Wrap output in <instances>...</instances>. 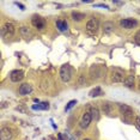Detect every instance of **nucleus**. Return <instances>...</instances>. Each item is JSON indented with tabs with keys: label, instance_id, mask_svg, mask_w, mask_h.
<instances>
[{
	"label": "nucleus",
	"instance_id": "15",
	"mask_svg": "<svg viewBox=\"0 0 140 140\" xmlns=\"http://www.w3.org/2000/svg\"><path fill=\"white\" fill-rule=\"evenodd\" d=\"M56 28H58V30L59 31H66L67 28H68V24H67L66 20H63V19H58L56 20Z\"/></svg>",
	"mask_w": 140,
	"mask_h": 140
},
{
	"label": "nucleus",
	"instance_id": "9",
	"mask_svg": "<svg viewBox=\"0 0 140 140\" xmlns=\"http://www.w3.org/2000/svg\"><path fill=\"white\" fill-rule=\"evenodd\" d=\"M100 68H101V66H93L91 68V77H92V79H100V78H102L104 76V72H105V68H103V70H101L100 71Z\"/></svg>",
	"mask_w": 140,
	"mask_h": 140
},
{
	"label": "nucleus",
	"instance_id": "22",
	"mask_svg": "<svg viewBox=\"0 0 140 140\" xmlns=\"http://www.w3.org/2000/svg\"><path fill=\"white\" fill-rule=\"evenodd\" d=\"M76 104H77V101H76V100L70 101V102L67 103V105H66V107H65V111H68V110H70V109H72V108H73L74 105H76Z\"/></svg>",
	"mask_w": 140,
	"mask_h": 140
},
{
	"label": "nucleus",
	"instance_id": "30",
	"mask_svg": "<svg viewBox=\"0 0 140 140\" xmlns=\"http://www.w3.org/2000/svg\"><path fill=\"white\" fill-rule=\"evenodd\" d=\"M138 90L140 91V79H139V84H138Z\"/></svg>",
	"mask_w": 140,
	"mask_h": 140
},
{
	"label": "nucleus",
	"instance_id": "18",
	"mask_svg": "<svg viewBox=\"0 0 140 140\" xmlns=\"http://www.w3.org/2000/svg\"><path fill=\"white\" fill-rule=\"evenodd\" d=\"M113 30H114V23L113 22H104L103 23V31L105 34H110L113 33Z\"/></svg>",
	"mask_w": 140,
	"mask_h": 140
},
{
	"label": "nucleus",
	"instance_id": "19",
	"mask_svg": "<svg viewBox=\"0 0 140 140\" xmlns=\"http://www.w3.org/2000/svg\"><path fill=\"white\" fill-rule=\"evenodd\" d=\"M34 110H48L49 109V103L48 102H41L37 105H33Z\"/></svg>",
	"mask_w": 140,
	"mask_h": 140
},
{
	"label": "nucleus",
	"instance_id": "8",
	"mask_svg": "<svg viewBox=\"0 0 140 140\" xmlns=\"http://www.w3.org/2000/svg\"><path fill=\"white\" fill-rule=\"evenodd\" d=\"M136 24H138V22H136L135 19H132V18H125V19H122V20H120L121 28H125V29H132Z\"/></svg>",
	"mask_w": 140,
	"mask_h": 140
},
{
	"label": "nucleus",
	"instance_id": "7",
	"mask_svg": "<svg viewBox=\"0 0 140 140\" xmlns=\"http://www.w3.org/2000/svg\"><path fill=\"white\" fill-rule=\"evenodd\" d=\"M98 28H100V22L96 18H91L86 23V30L90 31V33H96Z\"/></svg>",
	"mask_w": 140,
	"mask_h": 140
},
{
	"label": "nucleus",
	"instance_id": "20",
	"mask_svg": "<svg viewBox=\"0 0 140 140\" xmlns=\"http://www.w3.org/2000/svg\"><path fill=\"white\" fill-rule=\"evenodd\" d=\"M90 113H91V116H92V120H98L100 119V111H98V108L96 107H90Z\"/></svg>",
	"mask_w": 140,
	"mask_h": 140
},
{
	"label": "nucleus",
	"instance_id": "2",
	"mask_svg": "<svg viewBox=\"0 0 140 140\" xmlns=\"http://www.w3.org/2000/svg\"><path fill=\"white\" fill-rule=\"evenodd\" d=\"M125 71L120 68V67H114L111 70L110 73V79L113 83H121L125 80Z\"/></svg>",
	"mask_w": 140,
	"mask_h": 140
},
{
	"label": "nucleus",
	"instance_id": "10",
	"mask_svg": "<svg viewBox=\"0 0 140 140\" xmlns=\"http://www.w3.org/2000/svg\"><path fill=\"white\" fill-rule=\"evenodd\" d=\"M23 78H24V72L20 70H16L10 74V79L13 83H18V81L23 80Z\"/></svg>",
	"mask_w": 140,
	"mask_h": 140
},
{
	"label": "nucleus",
	"instance_id": "6",
	"mask_svg": "<svg viewBox=\"0 0 140 140\" xmlns=\"http://www.w3.org/2000/svg\"><path fill=\"white\" fill-rule=\"evenodd\" d=\"M31 23L35 28H37L38 30H42L46 26V19L40 17V16H34L31 18Z\"/></svg>",
	"mask_w": 140,
	"mask_h": 140
},
{
	"label": "nucleus",
	"instance_id": "14",
	"mask_svg": "<svg viewBox=\"0 0 140 140\" xmlns=\"http://www.w3.org/2000/svg\"><path fill=\"white\" fill-rule=\"evenodd\" d=\"M134 76H133L132 73L131 74H128L127 77L125 78V80H123V83H125V86H127V88H129V89H133L134 88Z\"/></svg>",
	"mask_w": 140,
	"mask_h": 140
},
{
	"label": "nucleus",
	"instance_id": "25",
	"mask_svg": "<svg viewBox=\"0 0 140 140\" xmlns=\"http://www.w3.org/2000/svg\"><path fill=\"white\" fill-rule=\"evenodd\" d=\"M16 5H17V6H18V7L20 8L22 11H24V10H25V6H24L23 4H20V3H16Z\"/></svg>",
	"mask_w": 140,
	"mask_h": 140
},
{
	"label": "nucleus",
	"instance_id": "12",
	"mask_svg": "<svg viewBox=\"0 0 140 140\" xmlns=\"http://www.w3.org/2000/svg\"><path fill=\"white\" fill-rule=\"evenodd\" d=\"M12 138L11 129L8 127H1L0 131V140H10Z\"/></svg>",
	"mask_w": 140,
	"mask_h": 140
},
{
	"label": "nucleus",
	"instance_id": "31",
	"mask_svg": "<svg viewBox=\"0 0 140 140\" xmlns=\"http://www.w3.org/2000/svg\"><path fill=\"white\" fill-rule=\"evenodd\" d=\"M84 140H90V139H84Z\"/></svg>",
	"mask_w": 140,
	"mask_h": 140
},
{
	"label": "nucleus",
	"instance_id": "28",
	"mask_svg": "<svg viewBox=\"0 0 140 140\" xmlns=\"http://www.w3.org/2000/svg\"><path fill=\"white\" fill-rule=\"evenodd\" d=\"M113 3H114L115 5H119V6H122V5L125 4V3H123V1H113Z\"/></svg>",
	"mask_w": 140,
	"mask_h": 140
},
{
	"label": "nucleus",
	"instance_id": "16",
	"mask_svg": "<svg viewBox=\"0 0 140 140\" xmlns=\"http://www.w3.org/2000/svg\"><path fill=\"white\" fill-rule=\"evenodd\" d=\"M103 95H104V92L100 86H96L95 89H92L91 91H90V93H89L90 97H100V96H103Z\"/></svg>",
	"mask_w": 140,
	"mask_h": 140
},
{
	"label": "nucleus",
	"instance_id": "11",
	"mask_svg": "<svg viewBox=\"0 0 140 140\" xmlns=\"http://www.w3.org/2000/svg\"><path fill=\"white\" fill-rule=\"evenodd\" d=\"M31 91H33V86H31L30 84H28V83L22 84L20 86H19V89H18V93L20 95V96L29 95V93H31Z\"/></svg>",
	"mask_w": 140,
	"mask_h": 140
},
{
	"label": "nucleus",
	"instance_id": "4",
	"mask_svg": "<svg viewBox=\"0 0 140 140\" xmlns=\"http://www.w3.org/2000/svg\"><path fill=\"white\" fill-rule=\"evenodd\" d=\"M117 108H119L120 114H122L123 116H133V114H134L133 109L129 107V105H127V104L117 103Z\"/></svg>",
	"mask_w": 140,
	"mask_h": 140
},
{
	"label": "nucleus",
	"instance_id": "27",
	"mask_svg": "<svg viewBox=\"0 0 140 140\" xmlns=\"http://www.w3.org/2000/svg\"><path fill=\"white\" fill-rule=\"evenodd\" d=\"M135 122H136V123H135V126H136V127H138V129H139V131H140V119H139V117H136Z\"/></svg>",
	"mask_w": 140,
	"mask_h": 140
},
{
	"label": "nucleus",
	"instance_id": "26",
	"mask_svg": "<svg viewBox=\"0 0 140 140\" xmlns=\"http://www.w3.org/2000/svg\"><path fill=\"white\" fill-rule=\"evenodd\" d=\"M96 7H103V8H109L108 7V5H104V4H96L95 5Z\"/></svg>",
	"mask_w": 140,
	"mask_h": 140
},
{
	"label": "nucleus",
	"instance_id": "29",
	"mask_svg": "<svg viewBox=\"0 0 140 140\" xmlns=\"http://www.w3.org/2000/svg\"><path fill=\"white\" fill-rule=\"evenodd\" d=\"M34 102H35V103H41L38 98H34Z\"/></svg>",
	"mask_w": 140,
	"mask_h": 140
},
{
	"label": "nucleus",
	"instance_id": "1",
	"mask_svg": "<svg viewBox=\"0 0 140 140\" xmlns=\"http://www.w3.org/2000/svg\"><path fill=\"white\" fill-rule=\"evenodd\" d=\"M60 78L63 83H68L71 80V78L73 76V68L70 66V65H62L60 67Z\"/></svg>",
	"mask_w": 140,
	"mask_h": 140
},
{
	"label": "nucleus",
	"instance_id": "21",
	"mask_svg": "<svg viewBox=\"0 0 140 140\" xmlns=\"http://www.w3.org/2000/svg\"><path fill=\"white\" fill-rule=\"evenodd\" d=\"M19 34H20L23 37L31 36V31H30V29L28 26H20V28H19Z\"/></svg>",
	"mask_w": 140,
	"mask_h": 140
},
{
	"label": "nucleus",
	"instance_id": "23",
	"mask_svg": "<svg viewBox=\"0 0 140 140\" xmlns=\"http://www.w3.org/2000/svg\"><path fill=\"white\" fill-rule=\"evenodd\" d=\"M134 41H135V43L138 46H140V30H138L135 33V35H134Z\"/></svg>",
	"mask_w": 140,
	"mask_h": 140
},
{
	"label": "nucleus",
	"instance_id": "13",
	"mask_svg": "<svg viewBox=\"0 0 140 140\" xmlns=\"http://www.w3.org/2000/svg\"><path fill=\"white\" fill-rule=\"evenodd\" d=\"M102 110L104 111V114L107 115H113L114 114V105L109 102H105V103H102Z\"/></svg>",
	"mask_w": 140,
	"mask_h": 140
},
{
	"label": "nucleus",
	"instance_id": "17",
	"mask_svg": "<svg viewBox=\"0 0 140 140\" xmlns=\"http://www.w3.org/2000/svg\"><path fill=\"white\" fill-rule=\"evenodd\" d=\"M71 17H72V19L76 20V22H80V20H83V19L85 18V13H81V12H78V11H73L72 13H71Z\"/></svg>",
	"mask_w": 140,
	"mask_h": 140
},
{
	"label": "nucleus",
	"instance_id": "24",
	"mask_svg": "<svg viewBox=\"0 0 140 140\" xmlns=\"http://www.w3.org/2000/svg\"><path fill=\"white\" fill-rule=\"evenodd\" d=\"M78 84L79 85H84L85 84V76H79V78H78Z\"/></svg>",
	"mask_w": 140,
	"mask_h": 140
},
{
	"label": "nucleus",
	"instance_id": "5",
	"mask_svg": "<svg viewBox=\"0 0 140 140\" xmlns=\"http://www.w3.org/2000/svg\"><path fill=\"white\" fill-rule=\"evenodd\" d=\"M91 121H92V116H91V113H90V110L85 111L84 115L81 116L80 127H81V128H88L89 126H90V123H91Z\"/></svg>",
	"mask_w": 140,
	"mask_h": 140
},
{
	"label": "nucleus",
	"instance_id": "3",
	"mask_svg": "<svg viewBox=\"0 0 140 140\" xmlns=\"http://www.w3.org/2000/svg\"><path fill=\"white\" fill-rule=\"evenodd\" d=\"M16 33V26L12 23H5L1 26V35L3 36H12Z\"/></svg>",
	"mask_w": 140,
	"mask_h": 140
}]
</instances>
